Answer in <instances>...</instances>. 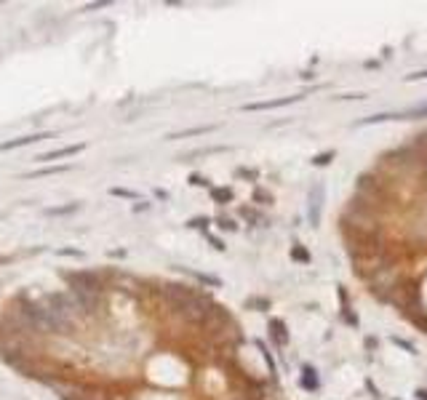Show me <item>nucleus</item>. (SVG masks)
<instances>
[{
  "label": "nucleus",
  "instance_id": "obj_7",
  "mask_svg": "<svg viewBox=\"0 0 427 400\" xmlns=\"http://www.w3.org/2000/svg\"><path fill=\"white\" fill-rule=\"evenodd\" d=\"M70 168V165H54V168H41V171H32V174H27V179H41V176H54V174H64V171Z\"/></svg>",
  "mask_w": 427,
  "mask_h": 400
},
{
  "label": "nucleus",
  "instance_id": "obj_5",
  "mask_svg": "<svg viewBox=\"0 0 427 400\" xmlns=\"http://www.w3.org/2000/svg\"><path fill=\"white\" fill-rule=\"evenodd\" d=\"M270 328H272V336H275V341L278 344H286L288 341V336H286V325H283V320H270Z\"/></svg>",
  "mask_w": 427,
  "mask_h": 400
},
{
  "label": "nucleus",
  "instance_id": "obj_11",
  "mask_svg": "<svg viewBox=\"0 0 427 400\" xmlns=\"http://www.w3.org/2000/svg\"><path fill=\"white\" fill-rule=\"evenodd\" d=\"M291 256H294L297 261H310V256H307V251L302 248V245H294V248H291Z\"/></svg>",
  "mask_w": 427,
  "mask_h": 400
},
{
  "label": "nucleus",
  "instance_id": "obj_15",
  "mask_svg": "<svg viewBox=\"0 0 427 400\" xmlns=\"http://www.w3.org/2000/svg\"><path fill=\"white\" fill-rule=\"evenodd\" d=\"M422 78H427V70H422V72H411V75H406V80H422Z\"/></svg>",
  "mask_w": 427,
  "mask_h": 400
},
{
  "label": "nucleus",
  "instance_id": "obj_8",
  "mask_svg": "<svg viewBox=\"0 0 427 400\" xmlns=\"http://www.w3.org/2000/svg\"><path fill=\"white\" fill-rule=\"evenodd\" d=\"M214 125H203V128H187V131H179V134H171L168 139H184V136H195V134H206V131H211Z\"/></svg>",
  "mask_w": 427,
  "mask_h": 400
},
{
  "label": "nucleus",
  "instance_id": "obj_6",
  "mask_svg": "<svg viewBox=\"0 0 427 400\" xmlns=\"http://www.w3.org/2000/svg\"><path fill=\"white\" fill-rule=\"evenodd\" d=\"M302 374H305L302 376V387H305V390H318V387H321V381H318V376H315V368H305Z\"/></svg>",
  "mask_w": 427,
  "mask_h": 400
},
{
  "label": "nucleus",
  "instance_id": "obj_12",
  "mask_svg": "<svg viewBox=\"0 0 427 400\" xmlns=\"http://www.w3.org/2000/svg\"><path fill=\"white\" fill-rule=\"evenodd\" d=\"M112 195H118V198H131V200H136L139 198V192H131V190H121V187H115V190H110Z\"/></svg>",
  "mask_w": 427,
  "mask_h": 400
},
{
  "label": "nucleus",
  "instance_id": "obj_16",
  "mask_svg": "<svg viewBox=\"0 0 427 400\" xmlns=\"http://www.w3.org/2000/svg\"><path fill=\"white\" fill-rule=\"evenodd\" d=\"M190 227H208V219H203V216H201V219H192Z\"/></svg>",
  "mask_w": 427,
  "mask_h": 400
},
{
  "label": "nucleus",
  "instance_id": "obj_3",
  "mask_svg": "<svg viewBox=\"0 0 427 400\" xmlns=\"http://www.w3.org/2000/svg\"><path fill=\"white\" fill-rule=\"evenodd\" d=\"M302 96H286V99H272V101H254V104H243L246 112H256V110H275V107H286L291 101H299Z\"/></svg>",
  "mask_w": 427,
  "mask_h": 400
},
{
  "label": "nucleus",
  "instance_id": "obj_4",
  "mask_svg": "<svg viewBox=\"0 0 427 400\" xmlns=\"http://www.w3.org/2000/svg\"><path fill=\"white\" fill-rule=\"evenodd\" d=\"M41 139H48V134L19 136V139H14V141H0V152H5V150H16V147H24V144H35V141H41Z\"/></svg>",
  "mask_w": 427,
  "mask_h": 400
},
{
  "label": "nucleus",
  "instance_id": "obj_14",
  "mask_svg": "<svg viewBox=\"0 0 427 400\" xmlns=\"http://www.w3.org/2000/svg\"><path fill=\"white\" fill-rule=\"evenodd\" d=\"M59 254H61V256H83V251H75V248H61Z\"/></svg>",
  "mask_w": 427,
  "mask_h": 400
},
{
  "label": "nucleus",
  "instance_id": "obj_13",
  "mask_svg": "<svg viewBox=\"0 0 427 400\" xmlns=\"http://www.w3.org/2000/svg\"><path fill=\"white\" fill-rule=\"evenodd\" d=\"M331 158H334V152H323V155H315V158H312V165H326Z\"/></svg>",
  "mask_w": 427,
  "mask_h": 400
},
{
  "label": "nucleus",
  "instance_id": "obj_2",
  "mask_svg": "<svg viewBox=\"0 0 427 400\" xmlns=\"http://www.w3.org/2000/svg\"><path fill=\"white\" fill-rule=\"evenodd\" d=\"M85 150V144H70V147H59V150H51V152H43L41 158V163H48V160H59V158H72V155H78V152H83Z\"/></svg>",
  "mask_w": 427,
  "mask_h": 400
},
{
  "label": "nucleus",
  "instance_id": "obj_17",
  "mask_svg": "<svg viewBox=\"0 0 427 400\" xmlns=\"http://www.w3.org/2000/svg\"><path fill=\"white\" fill-rule=\"evenodd\" d=\"M219 224H222V227H224V230H235V224H232V221H230V219H219Z\"/></svg>",
  "mask_w": 427,
  "mask_h": 400
},
{
  "label": "nucleus",
  "instance_id": "obj_1",
  "mask_svg": "<svg viewBox=\"0 0 427 400\" xmlns=\"http://www.w3.org/2000/svg\"><path fill=\"white\" fill-rule=\"evenodd\" d=\"M323 200H326V190H323L321 181H315V184L310 187V205H307V216H310V224H312V227L321 224Z\"/></svg>",
  "mask_w": 427,
  "mask_h": 400
},
{
  "label": "nucleus",
  "instance_id": "obj_10",
  "mask_svg": "<svg viewBox=\"0 0 427 400\" xmlns=\"http://www.w3.org/2000/svg\"><path fill=\"white\" fill-rule=\"evenodd\" d=\"M211 195H214L216 203H227V200H232V192L227 190V187H222V190H214Z\"/></svg>",
  "mask_w": 427,
  "mask_h": 400
},
{
  "label": "nucleus",
  "instance_id": "obj_9",
  "mask_svg": "<svg viewBox=\"0 0 427 400\" xmlns=\"http://www.w3.org/2000/svg\"><path fill=\"white\" fill-rule=\"evenodd\" d=\"M401 118H427V101H425V104L411 107V110H408V112H403Z\"/></svg>",
  "mask_w": 427,
  "mask_h": 400
}]
</instances>
